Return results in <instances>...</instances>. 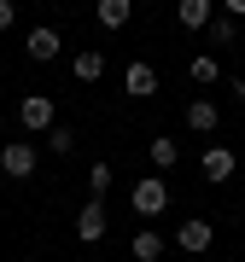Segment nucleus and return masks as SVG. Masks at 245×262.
<instances>
[{"label": "nucleus", "mask_w": 245, "mask_h": 262, "mask_svg": "<svg viewBox=\"0 0 245 262\" xmlns=\"http://www.w3.org/2000/svg\"><path fill=\"white\" fill-rule=\"evenodd\" d=\"M129 204H134V215H164V210H170V181H164V175L134 181V187H129Z\"/></svg>", "instance_id": "1"}, {"label": "nucleus", "mask_w": 245, "mask_h": 262, "mask_svg": "<svg viewBox=\"0 0 245 262\" xmlns=\"http://www.w3.org/2000/svg\"><path fill=\"white\" fill-rule=\"evenodd\" d=\"M0 169H6L12 181H29V175H35V146H29V140H6V146H0Z\"/></svg>", "instance_id": "2"}, {"label": "nucleus", "mask_w": 245, "mask_h": 262, "mask_svg": "<svg viewBox=\"0 0 245 262\" xmlns=\"http://www.w3.org/2000/svg\"><path fill=\"white\" fill-rule=\"evenodd\" d=\"M18 122H24L29 134H47L53 122H58V111H53V99H47V94H29V99L18 105Z\"/></svg>", "instance_id": "3"}, {"label": "nucleus", "mask_w": 245, "mask_h": 262, "mask_svg": "<svg viewBox=\"0 0 245 262\" xmlns=\"http://www.w3.org/2000/svg\"><path fill=\"white\" fill-rule=\"evenodd\" d=\"M210 239H216V227H210L205 215H193V222H181V227H175V245H181L187 256H205V251H210Z\"/></svg>", "instance_id": "4"}, {"label": "nucleus", "mask_w": 245, "mask_h": 262, "mask_svg": "<svg viewBox=\"0 0 245 262\" xmlns=\"http://www.w3.org/2000/svg\"><path fill=\"white\" fill-rule=\"evenodd\" d=\"M122 94H129V99H152V94H158V70H152L146 58H134V64L122 70Z\"/></svg>", "instance_id": "5"}, {"label": "nucleus", "mask_w": 245, "mask_h": 262, "mask_svg": "<svg viewBox=\"0 0 245 262\" xmlns=\"http://www.w3.org/2000/svg\"><path fill=\"white\" fill-rule=\"evenodd\" d=\"M24 47H29V58H35V64H47V58H58V53H65V35H58L53 24H35Z\"/></svg>", "instance_id": "6"}, {"label": "nucleus", "mask_w": 245, "mask_h": 262, "mask_svg": "<svg viewBox=\"0 0 245 262\" xmlns=\"http://www.w3.org/2000/svg\"><path fill=\"white\" fill-rule=\"evenodd\" d=\"M76 239H82V245H99L105 239V204H99V198H88V204L76 210Z\"/></svg>", "instance_id": "7"}, {"label": "nucleus", "mask_w": 245, "mask_h": 262, "mask_svg": "<svg viewBox=\"0 0 245 262\" xmlns=\"http://www.w3.org/2000/svg\"><path fill=\"white\" fill-rule=\"evenodd\" d=\"M198 169H205V181H228V175L239 169V158H234L228 146H205V158H198Z\"/></svg>", "instance_id": "8"}, {"label": "nucleus", "mask_w": 245, "mask_h": 262, "mask_svg": "<svg viewBox=\"0 0 245 262\" xmlns=\"http://www.w3.org/2000/svg\"><path fill=\"white\" fill-rule=\"evenodd\" d=\"M187 128H193V134H216V128H222L216 99H193V105H187Z\"/></svg>", "instance_id": "9"}, {"label": "nucleus", "mask_w": 245, "mask_h": 262, "mask_svg": "<svg viewBox=\"0 0 245 262\" xmlns=\"http://www.w3.org/2000/svg\"><path fill=\"white\" fill-rule=\"evenodd\" d=\"M175 18H181V29H205L210 18H216V0H181Z\"/></svg>", "instance_id": "10"}, {"label": "nucleus", "mask_w": 245, "mask_h": 262, "mask_svg": "<svg viewBox=\"0 0 245 262\" xmlns=\"http://www.w3.org/2000/svg\"><path fill=\"white\" fill-rule=\"evenodd\" d=\"M94 18L105 24V29H122L134 18V0H94Z\"/></svg>", "instance_id": "11"}, {"label": "nucleus", "mask_w": 245, "mask_h": 262, "mask_svg": "<svg viewBox=\"0 0 245 262\" xmlns=\"http://www.w3.org/2000/svg\"><path fill=\"white\" fill-rule=\"evenodd\" d=\"M99 76H105V53L99 47H82V53H76V82H99Z\"/></svg>", "instance_id": "12"}, {"label": "nucleus", "mask_w": 245, "mask_h": 262, "mask_svg": "<svg viewBox=\"0 0 245 262\" xmlns=\"http://www.w3.org/2000/svg\"><path fill=\"white\" fill-rule=\"evenodd\" d=\"M146 158H152V169H175V163H181V146L170 140V134H158V140L146 146Z\"/></svg>", "instance_id": "13"}, {"label": "nucleus", "mask_w": 245, "mask_h": 262, "mask_svg": "<svg viewBox=\"0 0 245 262\" xmlns=\"http://www.w3.org/2000/svg\"><path fill=\"white\" fill-rule=\"evenodd\" d=\"M164 256V233L158 227H140V233H134V262H158Z\"/></svg>", "instance_id": "14"}, {"label": "nucleus", "mask_w": 245, "mask_h": 262, "mask_svg": "<svg viewBox=\"0 0 245 262\" xmlns=\"http://www.w3.org/2000/svg\"><path fill=\"white\" fill-rule=\"evenodd\" d=\"M187 76H193L198 88H210V82H216V76H222V64H216V53H198L193 64H187Z\"/></svg>", "instance_id": "15"}, {"label": "nucleus", "mask_w": 245, "mask_h": 262, "mask_svg": "<svg viewBox=\"0 0 245 262\" xmlns=\"http://www.w3.org/2000/svg\"><path fill=\"white\" fill-rule=\"evenodd\" d=\"M205 29H210V41H216V47H234V41H239V18H228V12H222V18H210Z\"/></svg>", "instance_id": "16"}, {"label": "nucleus", "mask_w": 245, "mask_h": 262, "mask_svg": "<svg viewBox=\"0 0 245 262\" xmlns=\"http://www.w3.org/2000/svg\"><path fill=\"white\" fill-rule=\"evenodd\" d=\"M70 146H76V128H70V122H53V128H47V151H53V158H70Z\"/></svg>", "instance_id": "17"}, {"label": "nucleus", "mask_w": 245, "mask_h": 262, "mask_svg": "<svg viewBox=\"0 0 245 262\" xmlns=\"http://www.w3.org/2000/svg\"><path fill=\"white\" fill-rule=\"evenodd\" d=\"M111 181H117V175H111V163H94V169H88V192H94V198H99V192H111Z\"/></svg>", "instance_id": "18"}, {"label": "nucleus", "mask_w": 245, "mask_h": 262, "mask_svg": "<svg viewBox=\"0 0 245 262\" xmlns=\"http://www.w3.org/2000/svg\"><path fill=\"white\" fill-rule=\"evenodd\" d=\"M18 24V6H12V0H0V29H12Z\"/></svg>", "instance_id": "19"}, {"label": "nucleus", "mask_w": 245, "mask_h": 262, "mask_svg": "<svg viewBox=\"0 0 245 262\" xmlns=\"http://www.w3.org/2000/svg\"><path fill=\"white\" fill-rule=\"evenodd\" d=\"M222 12L228 18H245V0H222Z\"/></svg>", "instance_id": "20"}, {"label": "nucleus", "mask_w": 245, "mask_h": 262, "mask_svg": "<svg viewBox=\"0 0 245 262\" xmlns=\"http://www.w3.org/2000/svg\"><path fill=\"white\" fill-rule=\"evenodd\" d=\"M234 99H239V105H245V76H239V82H234Z\"/></svg>", "instance_id": "21"}, {"label": "nucleus", "mask_w": 245, "mask_h": 262, "mask_svg": "<svg viewBox=\"0 0 245 262\" xmlns=\"http://www.w3.org/2000/svg\"><path fill=\"white\" fill-rule=\"evenodd\" d=\"M239 222H245V204H239Z\"/></svg>", "instance_id": "22"}, {"label": "nucleus", "mask_w": 245, "mask_h": 262, "mask_svg": "<svg viewBox=\"0 0 245 262\" xmlns=\"http://www.w3.org/2000/svg\"><path fill=\"white\" fill-rule=\"evenodd\" d=\"M0 262H6V256H0Z\"/></svg>", "instance_id": "23"}]
</instances>
